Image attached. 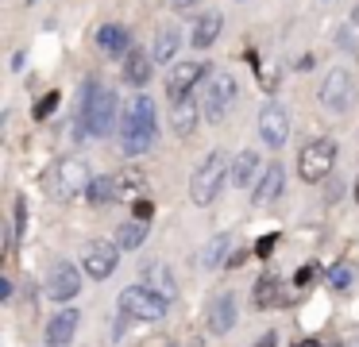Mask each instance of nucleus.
I'll return each instance as SVG.
<instances>
[{"mask_svg": "<svg viewBox=\"0 0 359 347\" xmlns=\"http://www.w3.org/2000/svg\"><path fill=\"white\" fill-rule=\"evenodd\" d=\"M174 54H178V31L166 27L163 35H158V43H155V50H151V58H155V62H170Z\"/></svg>", "mask_w": 359, "mask_h": 347, "instance_id": "obj_26", "label": "nucleus"}, {"mask_svg": "<svg viewBox=\"0 0 359 347\" xmlns=\"http://www.w3.org/2000/svg\"><path fill=\"white\" fill-rule=\"evenodd\" d=\"M255 347H278V336H274V332H266V336L263 339H259V343Z\"/></svg>", "mask_w": 359, "mask_h": 347, "instance_id": "obj_34", "label": "nucleus"}, {"mask_svg": "<svg viewBox=\"0 0 359 347\" xmlns=\"http://www.w3.org/2000/svg\"><path fill=\"white\" fill-rule=\"evenodd\" d=\"M328 285H332V290H348L351 285V266L348 262H336V266L328 270Z\"/></svg>", "mask_w": 359, "mask_h": 347, "instance_id": "obj_29", "label": "nucleus"}, {"mask_svg": "<svg viewBox=\"0 0 359 347\" xmlns=\"http://www.w3.org/2000/svg\"><path fill=\"white\" fill-rule=\"evenodd\" d=\"M282 301V282L274 274H266V278H259L255 282V305L259 308H271V305H278Z\"/></svg>", "mask_w": 359, "mask_h": 347, "instance_id": "obj_23", "label": "nucleus"}, {"mask_svg": "<svg viewBox=\"0 0 359 347\" xmlns=\"http://www.w3.org/2000/svg\"><path fill=\"white\" fill-rule=\"evenodd\" d=\"M143 239H147V220H128L124 228H120V236H116V247L132 251V247L143 243Z\"/></svg>", "mask_w": 359, "mask_h": 347, "instance_id": "obj_24", "label": "nucleus"}, {"mask_svg": "<svg viewBox=\"0 0 359 347\" xmlns=\"http://www.w3.org/2000/svg\"><path fill=\"white\" fill-rule=\"evenodd\" d=\"M259 151H240L236 154V162H232V185H240V189H248L251 182L259 177Z\"/></svg>", "mask_w": 359, "mask_h": 347, "instance_id": "obj_19", "label": "nucleus"}, {"mask_svg": "<svg viewBox=\"0 0 359 347\" xmlns=\"http://www.w3.org/2000/svg\"><path fill=\"white\" fill-rule=\"evenodd\" d=\"M197 120H201V104H194V100H178V104H170V128H174V135H194V128H197Z\"/></svg>", "mask_w": 359, "mask_h": 347, "instance_id": "obj_15", "label": "nucleus"}, {"mask_svg": "<svg viewBox=\"0 0 359 347\" xmlns=\"http://www.w3.org/2000/svg\"><path fill=\"white\" fill-rule=\"evenodd\" d=\"M220 27H224V15L220 12H205V15H197V23H194V46H212L217 43V35H220Z\"/></svg>", "mask_w": 359, "mask_h": 347, "instance_id": "obj_20", "label": "nucleus"}, {"mask_svg": "<svg viewBox=\"0 0 359 347\" xmlns=\"http://www.w3.org/2000/svg\"><path fill=\"white\" fill-rule=\"evenodd\" d=\"M116 305H120V316H128V320H163L166 316V301L155 290H147V285L124 290Z\"/></svg>", "mask_w": 359, "mask_h": 347, "instance_id": "obj_5", "label": "nucleus"}, {"mask_svg": "<svg viewBox=\"0 0 359 347\" xmlns=\"http://www.w3.org/2000/svg\"><path fill=\"white\" fill-rule=\"evenodd\" d=\"M274 243H278V236H274V231H271V236H263V239H259V243H255V254H259V259H266V254L274 251Z\"/></svg>", "mask_w": 359, "mask_h": 347, "instance_id": "obj_31", "label": "nucleus"}, {"mask_svg": "<svg viewBox=\"0 0 359 347\" xmlns=\"http://www.w3.org/2000/svg\"><path fill=\"white\" fill-rule=\"evenodd\" d=\"M355 97H359V81H355V74L344 69V66H336L332 74L325 77V85H320V104H325L328 112H348V108L355 104Z\"/></svg>", "mask_w": 359, "mask_h": 347, "instance_id": "obj_6", "label": "nucleus"}, {"mask_svg": "<svg viewBox=\"0 0 359 347\" xmlns=\"http://www.w3.org/2000/svg\"><path fill=\"white\" fill-rule=\"evenodd\" d=\"M112 185H116V200H143L147 197V177L140 174V170H124V174L112 177Z\"/></svg>", "mask_w": 359, "mask_h": 347, "instance_id": "obj_17", "label": "nucleus"}, {"mask_svg": "<svg viewBox=\"0 0 359 347\" xmlns=\"http://www.w3.org/2000/svg\"><path fill=\"white\" fill-rule=\"evenodd\" d=\"M340 50H359V8L344 20V27H340Z\"/></svg>", "mask_w": 359, "mask_h": 347, "instance_id": "obj_27", "label": "nucleus"}, {"mask_svg": "<svg viewBox=\"0 0 359 347\" xmlns=\"http://www.w3.org/2000/svg\"><path fill=\"white\" fill-rule=\"evenodd\" d=\"M355 200H359V182H355Z\"/></svg>", "mask_w": 359, "mask_h": 347, "instance_id": "obj_38", "label": "nucleus"}, {"mask_svg": "<svg viewBox=\"0 0 359 347\" xmlns=\"http://www.w3.org/2000/svg\"><path fill=\"white\" fill-rule=\"evenodd\" d=\"M86 200L89 205H109V200H116V185H112V177H93V185L86 189Z\"/></svg>", "mask_w": 359, "mask_h": 347, "instance_id": "obj_25", "label": "nucleus"}, {"mask_svg": "<svg viewBox=\"0 0 359 347\" xmlns=\"http://www.w3.org/2000/svg\"><path fill=\"white\" fill-rule=\"evenodd\" d=\"M143 282H147V290H155L163 301H174V297H178V282H174L170 266H166L163 259L143 262Z\"/></svg>", "mask_w": 359, "mask_h": 347, "instance_id": "obj_13", "label": "nucleus"}, {"mask_svg": "<svg viewBox=\"0 0 359 347\" xmlns=\"http://www.w3.org/2000/svg\"><path fill=\"white\" fill-rule=\"evenodd\" d=\"M112 120H116V93L104 89V85L89 81L81 89V108H78V131L86 139L109 135Z\"/></svg>", "mask_w": 359, "mask_h": 347, "instance_id": "obj_1", "label": "nucleus"}, {"mask_svg": "<svg viewBox=\"0 0 359 347\" xmlns=\"http://www.w3.org/2000/svg\"><path fill=\"white\" fill-rule=\"evenodd\" d=\"M232 100H236V81H232V74H224V69H212V74L205 77V89H201V108H205V116H209L212 123L224 120V112L232 108Z\"/></svg>", "mask_w": 359, "mask_h": 347, "instance_id": "obj_7", "label": "nucleus"}, {"mask_svg": "<svg viewBox=\"0 0 359 347\" xmlns=\"http://www.w3.org/2000/svg\"><path fill=\"white\" fill-rule=\"evenodd\" d=\"M232 324H236V297L232 293H220L212 313H209V328L217 332V336H224V332H232Z\"/></svg>", "mask_w": 359, "mask_h": 347, "instance_id": "obj_18", "label": "nucleus"}, {"mask_svg": "<svg viewBox=\"0 0 359 347\" xmlns=\"http://www.w3.org/2000/svg\"><path fill=\"white\" fill-rule=\"evenodd\" d=\"M336 166V143L332 139H309V143L302 147V154H297V174L305 177V182H325L328 174H332Z\"/></svg>", "mask_w": 359, "mask_h": 347, "instance_id": "obj_4", "label": "nucleus"}, {"mask_svg": "<svg viewBox=\"0 0 359 347\" xmlns=\"http://www.w3.org/2000/svg\"><path fill=\"white\" fill-rule=\"evenodd\" d=\"M201 74H209L201 62H182V66H174L170 77H166V97H170L174 104H178V100H186L189 93L201 85Z\"/></svg>", "mask_w": 359, "mask_h": 347, "instance_id": "obj_10", "label": "nucleus"}, {"mask_svg": "<svg viewBox=\"0 0 359 347\" xmlns=\"http://www.w3.org/2000/svg\"><path fill=\"white\" fill-rule=\"evenodd\" d=\"M294 347H320V343H317V339H297Z\"/></svg>", "mask_w": 359, "mask_h": 347, "instance_id": "obj_35", "label": "nucleus"}, {"mask_svg": "<svg viewBox=\"0 0 359 347\" xmlns=\"http://www.w3.org/2000/svg\"><path fill=\"white\" fill-rule=\"evenodd\" d=\"M186 347H201V339H189V343Z\"/></svg>", "mask_w": 359, "mask_h": 347, "instance_id": "obj_37", "label": "nucleus"}, {"mask_svg": "<svg viewBox=\"0 0 359 347\" xmlns=\"http://www.w3.org/2000/svg\"><path fill=\"white\" fill-rule=\"evenodd\" d=\"M224 251H228V236H217L209 247H205V254H201V259H205V266H217V262L224 259Z\"/></svg>", "mask_w": 359, "mask_h": 347, "instance_id": "obj_28", "label": "nucleus"}, {"mask_svg": "<svg viewBox=\"0 0 359 347\" xmlns=\"http://www.w3.org/2000/svg\"><path fill=\"white\" fill-rule=\"evenodd\" d=\"M86 274L93 278V282H101V278H109L112 270H116L120 262V247L116 243H104V239H93V243L86 247Z\"/></svg>", "mask_w": 359, "mask_h": 347, "instance_id": "obj_9", "label": "nucleus"}, {"mask_svg": "<svg viewBox=\"0 0 359 347\" xmlns=\"http://www.w3.org/2000/svg\"><path fill=\"white\" fill-rule=\"evenodd\" d=\"M47 297L50 301H70V297H78V290H81V278H78V270L70 266V262H55L50 266V274H47Z\"/></svg>", "mask_w": 359, "mask_h": 347, "instance_id": "obj_12", "label": "nucleus"}, {"mask_svg": "<svg viewBox=\"0 0 359 347\" xmlns=\"http://www.w3.org/2000/svg\"><path fill=\"white\" fill-rule=\"evenodd\" d=\"M174 4H178V8H186V4H194V0H174Z\"/></svg>", "mask_w": 359, "mask_h": 347, "instance_id": "obj_36", "label": "nucleus"}, {"mask_svg": "<svg viewBox=\"0 0 359 347\" xmlns=\"http://www.w3.org/2000/svg\"><path fill=\"white\" fill-rule=\"evenodd\" d=\"M317 274H320V270L309 262V266H302V270L294 274V282H297V285H313V282H317Z\"/></svg>", "mask_w": 359, "mask_h": 347, "instance_id": "obj_30", "label": "nucleus"}, {"mask_svg": "<svg viewBox=\"0 0 359 347\" xmlns=\"http://www.w3.org/2000/svg\"><path fill=\"white\" fill-rule=\"evenodd\" d=\"M97 46H101L104 54H124L128 50V31L116 27V23H104V27L97 31Z\"/></svg>", "mask_w": 359, "mask_h": 347, "instance_id": "obj_22", "label": "nucleus"}, {"mask_svg": "<svg viewBox=\"0 0 359 347\" xmlns=\"http://www.w3.org/2000/svg\"><path fill=\"white\" fill-rule=\"evenodd\" d=\"M78 320L81 316L74 313V308H62V313L47 324V347H70L74 332H78Z\"/></svg>", "mask_w": 359, "mask_h": 347, "instance_id": "obj_14", "label": "nucleus"}, {"mask_svg": "<svg viewBox=\"0 0 359 347\" xmlns=\"http://www.w3.org/2000/svg\"><path fill=\"white\" fill-rule=\"evenodd\" d=\"M259 135H263L266 147H274L278 151L282 143H286L290 135V116L282 104H263V112H259Z\"/></svg>", "mask_w": 359, "mask_h": 347, "instance_id": "obj_11", "label": "nucleus"}, {"mask_svg": "<svg viewBox=\"0 0 359 347\" xmlns=\"http://www.w3.org/2000/svg\"><path fill=\"white\" fill-rule=\"evenodd\" d=\"M282 185H286V170H282L278 162H274V166H266L263 182H259V189H255V205L259 208H271L274 200H278Z\"/></svg>", "mask_w": 359, "mask_h": 347, "instance_id": "obj_16", "label": "nucleus"}, {"mask_svg": "<svg viewBox=\"0 0 359 347\" xmlns=\"http://www.w3.org/2000/svg\"><path fill=\"white\" fill-rule=\"evenodd\" d=\"M151 66H155V58L143 50H128V62H124V81L128 85H147L151 81Z\"/></svg>", "mask_w": 359, "mask_h": 347, "instance_id": "obj_21", "label": "nucleus"}, {"mask_svg": "<svg viewBox=\"0 0 359 347\" xmlns=\"http://www.w3.org/2000/svg\"><path fill=\"white\" fill-rule=\"evenodd\" d=\"M55 104H58V93H47V97L39 100V108H35V116H50V112H55Z\"/></svg>", "mask_w": 359, "mask_h": 347, "instance_id": "obj_32", "label": "nucleus"}, {"mask_svg": "<svg viewBox=\"0 0 359 347\" xmlns=\"http://www.w3.org/2000/svg\"><path fill=\"white\" fill-rule=\"evenodd\" d=\"M120 147H124V154H147L155 147V104L147 97H135L128 104Z\"/></svg>", "mask_w": 359, "mask_h": 347, "instance_id": "obj_2", "label": "nucleus"}, {"mask_svg": "<svg viewBox=\"0 0 359 347\" xmlns=\"http://www.w3.org/2000/svg\"><path fill=\"white\" fill-rule=\"evenodd\" d=\"M151 212H155V205H151L147 197H143V200H135V220H151Z\"/></svg>", "mask_w": 359, "mask_h": 347, "instance_id": "obj_33", "label": "nucleus"}, {"mask_svg": "<svg viewBox=\"0 0 359 347\" xmlns=\"http://www.w3.org/2000/svg\"><path fill=\"white\" fill-rule=\"evenodd\" d=\"M224 177H232V166H228L224 151L205 154V162L189 177V197H194V205H212L220 197V189H224Z\"/></svg>", "mask_w": 359, "mask_h": 347, "instance_id": "obj_3", "label": "nucleus"}, {"mask_svg": "<svg viewBox=\"0 0 359 347\" xmlns=\"http://www.w3.org/2000/svg\"><path fill=\"white\" fill-rule=\"evenodd\" d=\"M89 185H93V174H89V162L86 158H62L55 166V174H50V189H55L62 200L86 193Z\"/></svg>", "mask_w": 359, "mask_h": 347, "instance_id": "obj_8", "label": "nucleus"}]
</instances>
